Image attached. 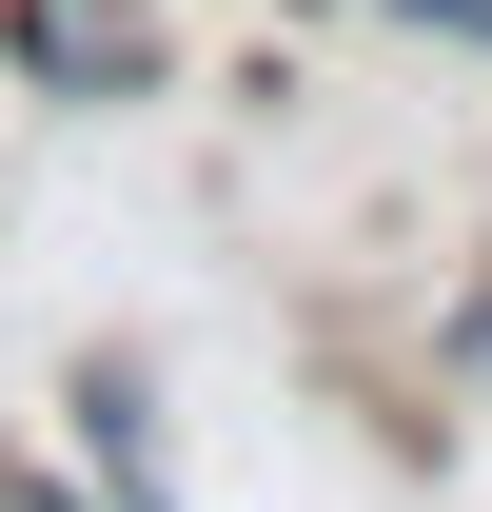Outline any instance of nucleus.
Returning <instances> with one entry per match:
<instances>
[{
    "label": "nucleus",
    "mask_w": 492,
    "mask_h": 512,
    "mask_svg": "<svg viewBox=\"0 0 492 512\" xmlns=\"http://www.w3.org/2000/svg\"><path fill=\"white\" fill-rule=\"evenodd\" d=\"M453 355H473V375H492V276H473V296H453Z\"/></svg>",
    "instance_id": "7ed1b4c3"
},
{
    "label": "nucleus",
    "mask_w": 492,
    "mask_h": 512,
    "mask_svg": "<svg viewBox=\"0 0 492 512\" xmlns=\"http://www.w3.org/2000/svg\"><path fill=\"white\" fill-rule=\"evenodd\" d=\"M414 20H453V40H492V0H414Z\"/></svg>",
    "instance_id": "20e7f679"
},
{
    "label": "nucleus",
    "mask_w": 492,
    "mask_h": 512,
    "mask_svg": "<svg viewBox=\"0 0 492 512\" xmlns=\"http://www.w3.org/2000/svg\"><path fill=\"white\" fill-rule=\"evenodd\" d=\"M0 40H20V79H60V99H119V79L158 60V20H138V0H20Z\"/></svg>",
    "instance_id": "f257e3e1"
},
{
    "label": "nucleus",
    "mask_w": 492,
    "mask_h": 512,
    "mask_svg": "<svg viewBox=\"0 0 492 512\" xmlns=\"http://www.w3.org/2000/svg\"><path fill=\"white\" fill-rule=\"evenodd\" d=\"M79 434H99L119 512H158V414H138V375H79Z\"/></svg>",
    "instance_id": "f03ea898"
}]
</instances>
